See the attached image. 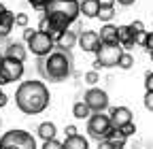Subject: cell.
<instances>
[{
    "label": "cell",
    "instance_id": "7a4b0ae2",
    "mask_svg": "<svg viewBox=\"0 0 153 149\" xmlns=\"http://www.w3.org/2000/svg\"><path fill=\"white\" fill-rule=\"evenodd\" d=\"M43 13H45L43 17L49 22L47 34L57 39L76 22V17L81 15V9H79V0H51Z\"/></svg>",
    "mask_w": 153,
    "mask_h": 149
},
{
    "label": "cell",
    "instance_id": "83f0119b",
    "mask_svg": "<svg viewBox=\"0 0 153 149\" xmlns=\"http://www.w3.org/2000/svg\"><path fill=\"white\" fill-rule=\"evenodd\" d=\"M76 134H79V128H76L74 124H68V126L64 128V136H66V139H70V136H76Z\"/></svg>",
    "mask_w": 153,
    "mask_h": 149
},
{
    "label": "cell",
    "instance_id": "7402d4cb",
    "mask_svg": "<svg viewBox=\"0 0 153 149\" xmlns=\"http://www.w3.org/2000/svg\"><path fill=\"white\" fill-rule=\"evenodd\" d=\"M119 68H123V70H130L132 66H134V58H132V53H128V51H123L121 53V58H119V64H117Z\"/></svg>",
    "mask_w": 153,
    "mask_h": 149
},
{
    "label": "cell",
    "instance_id": "4dcf8cb0",
    "mask_svg": "<svg viewBox=\"0 0 153 149\" xmlns=\"http://www.w3.org/2000/svg\"><path fill=\"white\" fill-rule=\"evenodd\" d=\"M113 145V149H126V136H119V139H113L108 141Z\"/></svg>",
    "mask_w": 153,
    "mask_h": 149
},
{
    "label": "cell",
    "instance_id": "44dd1931",
    "mask_svg": "<svg viewBox=\"0 0 153 149\" xmlns=\"http://www.w3.org/2000/svg\"><path fill=\"white\" fill-rule=\"evenodd\" d=\"M117 15L115 13V7H100V11H98V19L100 22H104V24H111V19Z\"/></svg>",
    "mask_w": 153,
    "mask_h": 149
},
{
    "label": "cell",
    "instance_id": "ba28073f",
    "mask_svg": "<svg viewBox=\"0 0 153 149\" xmlns=\"http://www.w3.org/2000/svg\"><path fill=\"white\" fill-rule=\"evenodd\" d=\"M83 100L91 109V113H104V111H108V94L100 87H89L85 92Z\"/></svg>",
    "mask_w": 153,
    "mask_h": 149
},
{
    "label": "cell",
    "instance_id": "ab89813d",
    "mask_svg": "<svg viewBox=\"0 0 153 149\" xmlns=\"http://www.w3.org/2000/svg\"><path fill=\"white\" fill-rule=\"evenodd\" d=\"M7 83H9V81H7V77H4V74H2V72H0V87H4Z\"/></svg>",
    "mask_w": 153,
    "mask_h": 149
},
{
    "label": "cell",
    "instance_id": "ac0fdd59",
    "mask_svg": "<svg viewBox=\"0 0 153 149\" xmlns=\"http://www.w3.org/2000/svg\"><path fill=\"white\" fill-rule=\"evenodd\" d=\"M79 9H81V15L94 19V17H98L100 4H98V0H81V2H79Z\"/></svg>",
    "mask_w": 153,
    "mask_h": 149
},
{
    "label": "cell",
    "instance_id": "4fadbf2b",
    "mask_svg": "<svg viewBox=\"0 0 153 149\" xmlns=\"http://www.w3.org/2000/svg\"><path fill=\"white\" fill-rule=\"evenodd\" d=\"M76 43H79V36H76L72 30H66L62 32L60 36L55 39V49H62V51H70Z\"/></svg>",
    "mask_w": 153,
    "mask_h": 149
},
{
    "label": "cell",
    "instance_id": "8d00e7d4",
    "mask_svg": "<svg viewBox=\"0 0 153 149\" xmlns=\"http://www.w3.org/2000/svg\"><path fill=\"white\" fill-rule=\"evenodd\" d=\"M98 149H113V145H111L108 141H100V143H98Z\"/></svg>",
    "mask_w": 153,
    "mask_h": 149
},
{
    "label": "cell",
    "instance_id": "9a60e30c",
    "mask_svg": "<svg viewBox=\"0 0 153 149\" xmlns=\"http://www.w3.org/2000/svg\"><path fill=\"white\" fill-rule=\"evenodd\" d=\"M98 34H100L102 45H115V43H119V39H117V26H113V24H104Z\"/></svg>",
    "mask_w": 153,
    "mask_h": 149
},
{
    "label": "cell",
    "instance_id": "5b68a950",
    "mask_svg": "<svg viewBox=\"0 0 153 149\" xmlns=\"http://www.w3.org/2000/svg\"><path fill=\"white\" fill-rule=\"evenodd\" d=\"M26 47H28V51H32L36 55V58H47V55L55 49V39L51 34H47V32L36 30L26 41Z\"/></svg>",
    "mask_w": 153,
    "mask_h": 149
},
{
    "label": "cell",
    "instance_id": "3957f363",
    "mask_svg": "<svg viewBox=\"0 0 153 149\" xmlns=\"http://www.w3.org/2000/svg\"><path fill=\"white\" fill-rule=\"evenodd\" d=\"M36 68L41 72V77L45 81H66L72 68H74V60L70 51H62V49H53L47 58H36Z\"/></svg>",
    "mask_w": 153,
    "mask_h": 149
},
{
    "label": "cell",
    "instance_id": "484cf974",
    "mask_svg": "<svg viewBox=\"0 0 153 149\" xmlns=\"http://www.w3.org/2000/svg\"><path fill=\"white\" fill-rule=\"evenodd\" d=\"M51 2V0H28V4H32V9L36 11H45V7Z\"/></svg>",
    "mask_w": 153,
    "mask_h": 149
},
{
    "label": "cell",
    "instance_id": "cb8c5ba5",
    "mask_svg": "<svg viewBox=\"0 0 153 149\" xmlns=\"http://www.w3.org/2000/svg\"><path fill=\"white\" fill-rule=\"evenodd\" d=\"M41 149H64V143H60L57 139H51V141H43V147Z\"/></svg>",
    "mask_w": 153,
    "mask_h": 149
},
{
    "label": "cell",
    "instance_id": "d6a6232c",
    "mask_svg": "<svg viewBox=\"0 0 153 149\" xmlns=\"http://www.w3.org/2000/svg\"><path fill=\"white\" fill-rule=\"evenodd\" d=\"M145 49H147V53H153V30L147 34V41H145Z\"/></svg>",
    "mask_w": 153,
    "mask_h": 149
},
{
    "label": "cell",
    "instance_id": "7c38bea8",
    "mask_svg": "<svg viewBox=\"0 0 153 149\" xmlns=\"http://www.w3.org/2000/svg\"><path fill=\"white\" fill-rule=\"evenodd\" d=\"M4 58H13V60H19V62H26V58H28V47H26L24 43H19V41L9 43L7 49H4Z\"/></svg>",
    "mask_w": 153,
    "mask_h": 149
},
{
    "label": "cell",
    "instance_id": "5bb4252c",
    "mask_svg": "<svg viewBox=\"0 0 153 149\" xmlns=\"http://www.w3.org/2000/svg\"><path fill=\"white\" fill-rule=\"evenodd\" d=\"M117 39H119V45L123 47V51L136 47V43H134V34H132L130 26H117Z\"/></svg>",
    "mask_w": 153,
    "mask_h": 149
},
{
    "label": "cell",
    "instance_id": "e0dca14e",
    "mask_svg": "<svg viewBox=\"0 0 153 149\" xmlns=\"http://www.w3.org/2000/svg\"><path fill=\"white\" fill-rule=\"evenodd\" d=\"M36 134H38V139H41V141H51V139H55V134H57V128H55L53 121H43V124H38Z\"/></svg>",
    "mask_w": 153,
    "mask_h": 149
},
{
    "label": "cell",
    "instance_id": "d6986e66",
    "mask_svg": "<svg viewBox=\"0 0 153 149\" xmlns=\"http://www.w3.org/2000/svg\"><path fill=\"white\" fill-rule=\"evenodd\" d=\"M64 149H89V141L83 134H76V136L64 139Z\"/></svg>",
    "mask_w": 153,
    "mask_h": 149
},
{
    "label": "cell",
    "instance_id": "8992f818",
    "mask_svg": "<svg viewBox=\"0 0 153 149\" xmlns=\"http://www.w3.org/2000/svg\"><path fill=\"white\" fill-rule=\"evenodd\" d=\"M123 53V47L119 43L115 45H102L98 51H96V62H94V70L98 68H113L119 64V58Z\"/></svg>",
    "mask_w": 153,
    "mask_h": 149
},
{
    "label": "cell",
    "instance_id": "ee69618b",
    "mask_svg": "<svg viewBox=\"0 0 153 149\" xmlns=\"http://www.w3.org/2000/svg\"><path fill=\"white\" fill-rule=\"evenodd\" d=\"M0 92H2V89H0Z\"/></svg>",
    "mask_w": 153,
    "mask_h": 149
},
{
    "label": "cell",
    "instance_id": "6da1fadb",
    "mask_svg": "<svg viewBox=\"0 0 153 149\" xmlns=\"http://www.w3.org/2000/svg\"><path fill=\"white\" fill-rule=\"evenodd\" d=\"M49 102H51V94L43 81H36V79L22 81L19 87L15 89V104L24 115L43 113V111H47Z\"/></svg>",
    "mask_w": 153,
    "mask_h": 149
},
{
    "label": "cell",
    "instance_id": "8fae6325",
    "mask_svg": "<svg viewBox=\"0 0 153 149\" xmlns=\"http://www.w3.org/2000/svg\"><path fill=\"white\" fill-rule=\"evenodd\" d=\"M108 117H111V124L113 128H123L126 124L132 121V111L128 107H108Z\"/></svg>",
    "mask_w": 153,
    "mask_h": 149
},
{
    "label": "cell",
    "instance_id": "7bdbcfd3",
    "mask_svg": "<svg viewBox=\"0 0 153 149\" xmlns=\"http://www.w3.org/2000/svg\"><path fill=\"white\" fill-rule=\"evenodd\" d=\"M149 55H151V60H153V53H149Z\"/></svg>",
    "mask_w": 153,
    "mask_h": 149
},
{
    "label": "cell",
    "instance_id": "f35d334b",
    "mask_svg": "<svg viewBox=\"0 0 153 149\" xmlns=\"http://www.w3.org/2000/svg\"><path fill=\"white\" fill-rule=\"evenodd\" d=\"M115 2H119V4H123V7H130V4L136 2V0H115Z\"/></svg>",
    "mask_w": 153,
    "mask_h": 149
},
{
    "label": "cell",
    "instance_id": "30bf717a",
    "mask_svg": "<svg viewBox=\"0 0 153 149\" xmlns=\"http://www.w3.org/2000/svg\"><path fill=\"white\" fill-rule=\"evenodd\" d=\"M79 45L85 53H96L100 47H102V41H100V34L98 32H94V30H85L79 34Z\"/></svg>",
    "mask_w": 153,
    "mask_h": 149
},
{
    "label": "cell",
    "instance_id": "277c9868",
    "mask_svg": "<svg viewBox=\"0 0 153 149\" xmlns=\"http://www.w3.org/2000/svg\"><path fill=\"white\" fill-rule=\"evenodd\" d=\"M0 149H38L36 139L26 130H9L0 136Z\"/></svg>",
    "mask_w": 153,
    "mask_h": 149
},
{
    "label": "cell",
    "instance_id": "e575fe53",
    "mask_svg": "<svg viewBox=\"0 0 153 149\" xmlns=\"http://www.w3.org/2000/svg\"><path fill=\"white\" fill-rule=\"evenodd\" d=\"M7 102H9V96L4 94V92H0V109H4V107H7Z\"/></svg>",
    "mask_w": 153,
    "mask_h": 149
},
{
    "label": "cell",
    "instance_id": "4316f807",
    "mask_svg": "<svg viewBox=\"0 0 153 149\" xmlns=\"http://www.w3.org/2000/svg\"><path fill=\"white\" fill-rule=\"evenodd\" d=\"M143 104H145V109H147V111H151V113H153V92H147V94H145Z\"/></svg>",
    "mask_w": 153,
    "mask_h": 149
},
{
    "label": "cell",
    "instance_id": "ffe728a7",
    "mask_svg": "<svg viewBox=\"0 0 153 149\" xmlns=\"http://www.w3.org/2000/svg\"><path fill=\"white\" fill-rule=\"evenodd\" d=\"M72 115H74L76 119H89L94 113H91V109L87 107L85 100H79V102H74V104H72Z\"/></svg>",
    "mask_w": 153,
    "mask_h": 149
},
{
    "label": "cell",
    "instance_id": "1f68e13d",
    "mask_svg": "<svg viewBox=\"0 0 153 149\" xmlns=\"http://www.w3.org/2000/svg\"><path fill=\"white\" fill-rule=\"evenodd\" d=\"M145 89L147 92H153V70H149L145 74Z\"/></svg>",
    "mask_w": 153,
    "mask_h": 149
},
{
    "label": "cell",
    "instance_id": "d590c367",
    "mask_svg": "<svg viewBox=\"0 0 153 149\" xmlns=\"http://www.w3.org/2000/svg\"><path fill=\"white\" fill-rule=\"evenodd\" d=\"M100 7H115V0H98Z\"/></svg>",
    "mask_w": 153,
    "mask_h": 149
},
{
    "label": "cell",
    "instance_id": "b9f144b4",
    "mask_svg": "<svg viewBox=\"0 0 153 149\" xmlns=\"http://www.w3.org/2000/svg\"><path fill=\"white\" fill-rule=\"evenodd\" d=\"M2 60H4V55H2V53H0V64H2Z\"/></svg>",
    "mask_w": 153,
    "mask_h": 149
},
{
    "label": "cell",
    "instance_id": "f1b7e54d",
    "mask_svg": "<svg viewBox=\"0 0 153 149\" xmlns=\"http://www.w3.org/2000/svg\"><path fill=\"white\" fill-rule=\"evenodd\" d=\"M134 132H136V126H134V121H130V124H126L123 128H121V134L128 139V136H132Z\"/></svg>",
    "mask_w": 153,
    "mask_h": 149
},
{
    "label": "cell",
    "instance_id": "52a82bcc",
    "mask_svg": "<svg viewBox=\"0 0 153 149\" xmlns=\"http://www.w3.org/2000/svg\"><path fill=\"white\" fill-rule=\"evenodd\" d=\"M111 128H113L111 117L104 115V113H94V115L87 119V134H89V139L98 141V143H100V141H106Z\"/></svg>",
    "mask_w": 153,
    "mask_h": 149
},
{
    "label": "cell",
    "instance_id": "836d02e7",
    "mask_svg": "<svg viewBox=\"0 0 153 149\" xmlns=\"http://www.w3.org/2000/svg\"><path fill=\"white\" fill-rule=\"evenodd\" d=\"M38 30H41V32H47V30H49V22L45 19V17L41 19V24H38Z\"/></svg>",
    "mask_w": 153,
    "mask_h": 149
},
{
    "label": "cell",
    "instance_id": "9c48e42d",
    "mask_svg": "<svg viewBox=\"0 0 153 149\" xmlns=\"http://www.w3.org/2000/svg\"><path fill=\"white\" fill-rule=\"evenodd\" d=\"M0 72H2L4 77H7L9 83H15V81H19V79L24 77L26 68H24V62L13 60V58H4L2 64H0Z\"/></svg>",
    "mask_w": 153,
    "mask_h": 149
},
{
    "label": "cell",
    "instance_id": "74e56055",
    "mask_svg": "<svg viewBox=\"0 0 153 149\" xmlns=\"http://www.w3.org/2000/svg\"><path fill=\"white\" fill-rule=\"evenodd\" d=\"M34 32H36V30H30V28H24V41H28V39H30V36H32Z\"/></svg>",
    "mask_w": 153,
    "mask_h": 149
},
{
    "label": "cell",
    "instance_id": "603a6c76",
    "mask_svg": "<svg viewBox=\"0 0 153 149\" xmlns=\"http://www.w3.org/2000/svg\"><path fill=\"white\" fill-rule=\"evenodd\" d=\"M83 81H85L87 85L96 87V83L100 81V72H98V70H87V72H85V77H83Z\"/></svg>",
    "mask_w": 153,
    "mask_h": 149
},
{
    "label": "cell",
    "instance_id": "d4e9b609",
    "mask_svg": "<svg viewBox=\"0 0 153 149\" xmlns=\"http://www.w3.org/2000/svg\"><path fill=\"white\" fill-rule=\"evenodd\" d=\"M28 15L26 13H17L15 15V26H19V28H28Z\"/></svg>",
    "mask_w": 153,
    "mask_h": 149
},
{
    "label": "cell",
    "instance_id": "f546056e",
    "mask_svg": "<svg viewBox=\"0 0 153 149\" xmlns=\"http://www.w3.org/2000/svg\"><path fill=\"white\" fill-rule=\"evenodd\" d=\"M130 30H132V34H138V32H145V24H143L140 19H136V22H132V24H130Z\"/></svg>",
    "mask_w": 153,
    "mask_h": 149
},
{
    "label": "cell",
    "instance_id": "60d3db41",
    "mask_svg": "<svg viewBox=\"0 0 153 149\" xmlns=\"http://www.w3.org/2000/svg\"><path fill=\"white\" fill-rule=\"evenodd\" d=\"M4 11H7V7H4L2 2H0V17H2V13H4Z\"/></svg>",
    "mask_w": 153,
    "mask_h": 149
},
{
    "label": "cell",
    "instance_id": "2e32d148",
    "mask_svg": "<svg viewBox=\"0 0 153 149\" xmlns=\"http://www.w3.org/2000/svg\"><path fill=\"white\" fill-rule=\"evenodd\" d=\"M13 28H15V13H11L7 9L2 13V17H0V39H7Z\"/></svg>",
    "mask_w": 153,
    "mask_h": 149
}]
</instances>
